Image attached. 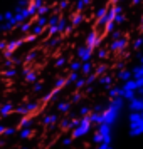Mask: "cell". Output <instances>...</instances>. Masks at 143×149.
Here are the masks:
<instances>
[{"label": "cell", "instance_id": "cell-18", "mask_svg": "<svg viewBox=\"0 0 143 149\" xmlns=\"http://www.w3.org/2000/svg\"><path fill=\"white\" fill-rule=\"evenodd\" d=\"M52 10V5H49V3H42L41 5V8L37 10V15L35 17H42V15H47L49 12Z\"/></svg>", "mask_w": 143, "mask_h": 149}, {"label": "cell", "instance_id": "cell-40", "mask_svg": "<svg viewBox=\"0 0 143 149\" xmlns=\"http://www.w3.org/2000/svg\"><path fill=\"white\" fill-rule=\"evenodd\" d=\"M140 2H142V0H131V5H138Z\"/></svg>", "mask_w": 143, "mask_h": 149}, {"label": "cell", "instance_id": "cell-37", "mask_svg": "<svg viewBox=\"0 0 143 149\" xmlns=\"http://www.w3.org/2000/svg\"><path fill=\"white\" fill-rule=\"evenodd\" d=\"M142 59H143V55H142V52L138 50V52H136V61H138V64H142Z\"/></svg>", "mask_w": 143, "mask_h": 149}, {"label": "cell", "instance_id": "cell-10", "mask_svg": "<svg viewBox=\"0 0 143 149\" xmlns=\"http://www.w3.org/2000/svg\"><path fill=\"white\" fill-rule=\"evenodd\" d=\"M24 81L25 82H35L37 81V72L34 69H24Z\"/></svg>", "mask_w": 143, "mask_h": 149}, {"label": "cell", "instance_id": "cell-41", "mask_svg": "<svg viewBox=\"0 0 143 149\" xmlns=\"http://www.w3.org/2000/svg\"><path fill=\"white\" fill-rule=\"evenodd\" d=\"M4 22V14H0V24Z\"/></svg>", "mask_w": 143, "mask_h": 149}, {"label": "cell", "instance_id": "cell-7", "mask_svg": "<svg viewBox=\"0 0 143 149\" xmlns=\"http://www.w3.org/2000/svg\"><path fill=\"white\" fill-rule=\"evenodd\" d=\"M86 20V17L82 14H77V12H74V14L71 15V19H69V27H79V25H82V22Z\"/></svg>", "mask_w": 143, "mask_h": 149}, {"label": "cell", "instance_id": "cell-23", "mask_svg": "<svg viewBox=\"0 0 143 149\" xmlns=\"http://www.w3.org/2000/svg\"><path fill=\"white\" fill-rule=\"evenodd\" d=\"M59 19H61V15H51V17H47V27H54L56 24H57V22H59ZM46 27V29H47Z\"/></svg>", "mask_w": 143, "mask_h": 149}, {"label": "cell", "instance_id": "cell-16", "mask_svg": "<svg viewBox=\"0 0 143 149\" xmlns=\"http://www.w3.org/2000/svg\"><path fill=\"white\" fill-rule=\"evenodd\" d=\"M32 20H34V25H37V27H42V29L47 27V15H42V17H34Z\"/></svg>", "mask_w": 143, "mask_h": 149}, {"label": "cell", "instance_id": "cell-5", "mask_svg": "<svg viewBox=\"0 0 143 149\" xmlns=\"http://www.w3.org/2000/svg\"><path fill=\"white\" fill-rule=\"evenodd\" d=\"M94 55H93V50L88 49L86 45H79V47L76 49V59L79 62H91Z\"/></svg>", "mask_w": 143, "mask_h": 149}, {"label": "cell", "instance_id": "cell-34", "mask_svg": "<svg viewBox=\"0 0 143 149\" xmlns=\"http://www.w3.org/2000/svg\"><path fill=\"white\" fill-rule=\"evenodd\" d=\"M68 7H69V2H68V0H59V5H57V8H59V10H66Z\"/></svg>", "mask_w": 143, "mask_h": 149}, {"label": "cell", "instance_id": "cell-27", "mask_svg": "<svg viewBox=\"0 0 143 149\" xmlns=\"http://www.w3.org/2000/svg\"><path fill=\"white\" fill-rule=\"evenodd\" d=\"M12 112V104H4L2 107H0V114L2 116H7Z\"/></svg>", "mask_w": 143, "mask_h": 149}, {"label": "cell", "instance_id": "cell-32", "mask_svg": "<svg viewBox=\"0 0 143 149\" xmlns=\"http://www.w3.org/2000/svg\"><path fill=\"white\" fill-rule=\"evenodd\" d=\"M35 57H37V52H29L27 57L24 59V64H29V62H32V61L35 59Z\"/></svg>", "mask_w": 143, "mask_h": 149}, {"label": "cell", "instance_id": "cell-15", "mask_svg": "<svg viewBox=\"0 0 143 149\" xmlns=\"http://www.w3.org/2000/svg\"><path fill=\"white\" fill-rule=\"evenodd\" d=\"M118 79L121 82L130 81V79H131V70H130V69H121V70L118 72Z\"/></svg>", "mask_w": 143, "mask_h": 149}, {"label": "cell", "instance_id": "cell-24", "mask_svg": "<svg viewBox=\"0 0 143 149\" xmlns=\"http://www.w3.org/2000/svg\"><path fill=\"white\" fill-rule=\"evenodd\" d=\"M66 84H68V82H66V77H59V79L56 81V84H54V89L56 91H61V89L66 87Z\"/></svg>", "mask_w": 143, "mask_h": 149}, {"label": "cell", "instance_id": "cell-2", "mask_svg": "<svg viewBox=\"0 0 143 149\" xmlns=\"http://www.w3.org/2000/svg\"><path fill=\"white\" fill-rule=\"evenodd\" d=\"M143 127V117L140 112H133L130 116V134L131 136H138L142 132Z\"/></svg>", "mask_w": 143, "mask_h": 149}, {"label": "cell", "instance_id": "cell-25", "mask_svg": "<svg viewBox=\"0 0 143 149\" xmlns=\"http://www.w3.org/2000/svg\"><path fill=\"white\" fill-rule=\"evenodd\" d=\"M108 94H109V97H111V99H115V97H120V87H118V86H113V87H109Z\"/></svg>", "mask_w": 143, "mask_h": 149}, {"label": "cell", "instance_id": "cell-30", "mask_svg": "<svg viewBox=\"0 0 143 149\" xmlns=\"http://www.w3.org/2000/svg\"><path fill=\"white\" fill-rule=\"evenodd\" d=\"M142 45H143L142 37H136L135 40H133V49H135V50H140V49H142Z\"/></svg>", "mask_w": 143, "mask_h": 149}, {"label": "cell", "instance_id": "cell-4", "mask_svg": "<svg viewBox=\"0 0 143 149\" xmlns=\"http://www.w3.org/2000/svg\"><path fill=\"white\" fill-rule=\"evenodd\" d=\"M89 129H91V122H89V117H82L81 121H77L76 124V129H74V137H81L88 132Z\"/></svg>", "mask_w": 143, "mask_h": 149}, {"label": "cell", "instance_id": "cell-8", "mask_svg": "<svg viewBox=\"0 0 143 149\" xmlns=\"http://www.w3.org/2000/svg\"><path fill=\"white\" fill-rule=\"evenodd\" d=\"M128 107L130 111H133V112H142V109H143V101H142V97H133L131 101H130L128 104Z\"/></svg>", "mask_w": 143, "mask_h": 149}, {"label": "cell", "instance_id": "cell-21", "mask_svg": "<svg viewBox=\"0 0 143 149\" xmlns=\"http://www.w3.org/2000/svg\"><path fill=\"white\" fill-rule=\"evenodd\" d=\"M68 65V57H57L54 62V67L56 69H64Z\"/></svg>", "mask_w": 143, "mask_h": 149}, {"label": "cell", "instance_id": "cell-38", "mask_svg": "<svg viewBox=\"0 0 143 149\" xmlns=\"http://www.w3.org/2000/svg\"><path fill=\"white\" fill-rule=\"evenodd\" d=\"M79 101H81V95H79V94H76L74 97H73V102H79Z\"/></svg>", "mask_w": 143, "mask_h": 149}, {"label": "cell", "instance_id": "cell-29", "mask_svg": "<svg viewBox=\"0 0 143 149\" xmlns=\"http://www.w3.org/2000/svg\"><path fill=\"white\" fill-rule=\"evenodd\" d=\"M37 39H39V37H35L34 34H27L24 39H22V40H24V44H30V42H35Z\"/></svg>", "mask_w": 143, "mask_h": 149}, {"label": "cell", "instance_id": "cell-17", "mask_svg": "<svg viewBox=\"0 0 143 149\" xmlns=\"http://www.w3.org/2000/svg\"><path fill=\"white\" fill-rule=\"evenodd\" d=\"M108 49H101V47H98V50L96 52H93V55H96V59H99V61H106L108 59Z\"/></svg>", "mask_w": 143, "mask_h": 149}, {"label": "cell", "instance_id": "cell-26", "mask_svg": "<svg viewBox=\"0 0 143 149\" xmlns=\"http://www.w3.org/2000/svg\"><path fill=\"white\" fill-rule=\"evenodd\" d=\"M79 79V72H69V75L66 77V82L68 84H73V82H76Z\"/></svg>", "mask_w": 143, "mask_h": 149}, {"label": "cell", "instance_id": "cell-9", "mask_svg": "<svg viewBox=\"0 0 143 149\" xmlns=\"http://www.w3.org/2000/svg\"><path fill=\"white\" fill-rule=\"evenodd\" d=\"M89 3H91V0H76L74 3V12H77V14H82L86 8L89 7Z\"/></svg>", "mask_w": 143, "mask_h": 149}, {"label": "cell", "instance_id": "cell-39", "mask_svg": "<svg viewBox=\"0 0 143 149\" xmlns=\"http://www.w3.org/2000/svg\"><path fill=\"white\" fill-rule=\"evenodd\" d=\"M98 149H111V148H109L108 144H103V146H99V148H98Z\"/></svg>", "mask_w": 143, "mask_h": 149}, {"label": "cell", "instance_id": "cell-22", "mask_svg": "<svg viewBox=\"0 0 143 149\" xmlns=\"http://www.w3.org/2000/svg\"><path fill=\"white\" fill-rule=\"evenodd\" d=\"M61 40H62V37H61V35H56V37H51V40L47 42V45H49L51 49H56L57 45H59V44H61Z\"/></svg>", "mask_w": 143, "mask_h": 149}, {"label": "cell", "instance_id": "cell-42", "mask_svg": "<svg viewBox=\"0 0 143 149\" xmlns=\"http://www.w3.org/2000/svg\"><path fill=\"white\" fill-rule=\"evenodd\" d=\"M22 2H25V3H29V2H30V0H22Z\"/></svg>", "mask_w": 143, "mask_h": 149}, {"label": "cell", "instance_id": "cell-19", "mask_svg": "<svg viewBox=\"0 0 143 149\" xmlns=\"http://www.w3.org/2000/svg\"><path fill=\"white\" fill-rule=\"evenodd\" d=\"M68 67H69V72H79V69H81V62L74 59V61L68 62Z\"/></svg>", "mask_w": 143, "mask_h": 149}, {"label": "cell", "instance_id": "cell-13", "mask_svg": "<svg viewBox=\"0 0 143 149\" xmlns=\"http://www.w3.org/2000/svg\"><path fill=\"white\" fill-rule=\"evenodd\" d=\"M96 81L99 82V84H101L104 89H109V87H111V82H113V77H111V75H106V74H104V75H99Z\"/></svg>", "mask_w": 143, "mask_h": 149}, {"label": "cell", "instance_id": "cell-14", "mask_svg": "<svg viewBox=\"0 0 143 149\" xmlns=\"http://www.w3.org/2000/svg\"><path fill=\"white\" fill-rule=\"evenodd\" d=\"M32 24H34V20H32V19H29V20L19 24V25H17V29L20 30L22 34H29V32H30V27H32Z\"/></svg>", "mask_w": 143, "mask_h": 149}, {"label": "cell", "instance_id": "cell-31", "mask_svg": "<svg viewBox=\"0 0 143 149\" xmlns=\"http://www.w3.org/2000/svg\"><path fill=\"white\" fill-rule=\"evenodd\" d=\"M4 75H5V77H15V75H17V69H15V67L7 69V70L4 72Z\"/></svg>", "mask_w": 143, "mask_h": 149}, {"label": "cell", "instance_id": "cell-12", "mask_svg": "<svg viewBox=\"0 0 143 149\" xmlns=\"http://www.w3.org/2000/svg\"><path fill=\"white\" fill-rule=\"evenodd\" d=\"M93 70H94V65H93L91 62H81V69H79V72H81L82 75L93 74Z\"/></svg>", "mask_w": 143, "mask_h": 149}, {"label": "cell", "instance_id": "cell-11", "mask_svg": "<svg viewBox=\"0 0 143 149\" xmlns=\"http://www.w3.org/2000/svg\"><path fill=\"white\" fill-rule=\"evenodd\" d=\"M131 70V79H143V65L142 64H136L135 67H131L130 69Z\"/></svg>", "mask_w": 143, "mask_h": 149}, {"label": "cell", "instance_id": "cell-20", "mask_svg": "<svg viewBox=\"0 0 143 149\" xmlns=\"http://www.w3.org/2000/svg\"><path fill=\"white\" fill-rule=\"evenodd\" d=\"M106 70H108V65H106V64H99L98 67H94L93 74H94L96 77H99V75H104V74H106Z\"/></svg>", "mask_w": 143, "mask_h": 149}, {"label": "cell", "instance_id": "cell-36", "mask_svg": "<svg viewBox=\"0 0 143 149\" xmlns=\"http://www.w3.org/2000/svg\"><path fill=\"white\" fill-rule=\"evenodd\" d=\"M42 87H44V86H42L41 82H37V84L34 86V92H41V91H42Z\"/></svg>", "mask_w": 143, "mask_h": 149}, {"label": "cell", "instance_id": "cell-3", "mask_svg": "<svg viewBox=\"0 0 143 149\" xmlns=\"http://www.w3.org/2000/svg\"><path fill=\"white\" fill-rule=\"evenodd\" d=\"M101 40H103V37L98 30H89V34L86 35V40H84V45L94 52L96 49L101 45Z\"/></svg>", "mask_w": 143, "mask_h": 149}, {"label": "cell", "instance_id": "cell-28", "mask_svg": "<svg viewBox=\"0 0 143 149\" xmlns=\"http://www.w3.org/2000/svg\"><path fill=\"white\" fill-rule=\"evenodd\" d=\"M69 107H71L69 102H59V104H57V111H61V112H68Z\"/></svg>", "mask_w": 143, "mask_h": 149}, {"label": "cell", "instance_id": "cell-6", "mask_svg": "<svg viewBox=\"0 0 143 149\" xmlns=\"http://www.w3.org/2000/svg\"><path fill=\"white\" fill-rule=\"evenodd\" d=\"M44 3V0H30L27 5H25V8H27V14L30 19H34L35 15H37V10L41 8V5Z\"/></svg>", "mask_w": 143, "mask_h": 149}, {"label": "cell", "instance_id": "cell-1", "mask_svg": "<svg viewBox=\"0 0 143 149\" xmlns=\"http://www.w3.org/2000/svg\"><path fill=\"white\" fill-rule=\"evenodd\" d=\"M126 49H128V39L125 35H121V37L111 40V44L108 47V52H111V54H123Z\"/></svg>", "mask_w": 143, "mask_h": 149}, {"label": "cell", "instance_id": "cell-33", "mask_svg": "<svg viewBox=\"0 0 143 149\" xmlns=\"http://www.w3.org/2000/svg\"><path fill=\"white\" fill-rule=\"evenodd\" d=\"M74 86H76V89H82L84 86H86V81H84L82 77H79V79H77V81L74 82Z\"/></svg>", "mask_w": 143, "mask_h": 149}, {"label": "cell", "instance_id": "cell-35", "mask_svg": "<svg viewBox=\"0 0 143 149\" xmlns=\"http://www.w3.org/2000/svg\"><path fill=\"white\" fill-rule=\"evenodd\" d=\"M109 35H111V39H118V37H121V32L120 30H113Z\"/></svg>", "mask_w": 143, "mask_h": 149}]
</instances>
